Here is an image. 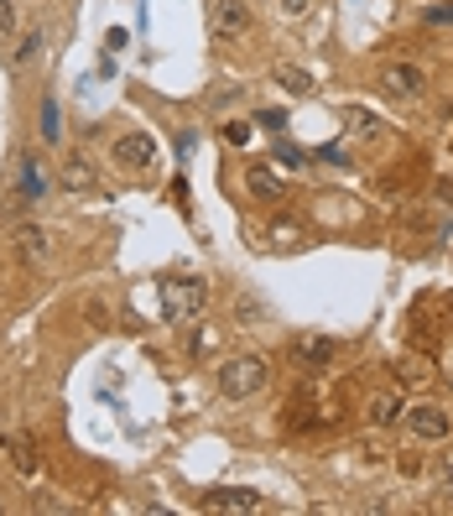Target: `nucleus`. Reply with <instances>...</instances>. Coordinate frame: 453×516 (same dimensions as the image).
<instances>
[{"label": "nucleus", "instance_id": "nucleus-17", "mask_svg": "<svg viewBox=\"0 0 453 516\" xmlns=\"http://www.w3.org/2000/svg\"><path fill=\"white\" fill-rule=\"evenodd\" d=\"M344 121H350L354 136H380V121L370 115V110H344Z\"/></svg>", "mask_w": 453, "mask_h": 516}, {"label": "nucleus", "instance_id": "nucleus-3", "mask_svg": "<svg viewBox=\"0 0 453 516\" xmlns=\"http://www.w3.org/2000/svg\"><path fill=\"white\" fill-rule=\"evenodd\" d=\"M251 5H245V0H214V5H209V32H214V37H219V42H240V37H245V32H251Z\"/></svg>", "mask_w": 453, "mask_h": 516}, {"label": "nucleus", "instance_id": "nucleus-29", "mask_svg": "<svg viewBox=\"0 0 453 516\" xmlns=\"http://www.w3.org/2000/svg\"><path fill=\"white\" fill-rule=\"evenodd\" d=\"M438 198H443V204H453V177H438Z\"/></svg>", "mask_w": 453, "mask_h": 516}, {"label": "nucleus", "instance_id": "nucleus-27", "mask_svg": "<svg viewBox=\"0 0 453 516\" xmlns=\"http://www.w3.org/2000/svg\"><path fill=\"white\" fill-rule=\"evenodd\" d=\"M126 42H130V37H126V32H120V26H115V32L104 37V48H110V52H120V48H126Z\"/></svg>", "mask_w": 453, "mask_h": 516}, {"label": "nucleus", "instance_id": "nucleus-21", "mask_svg": "<svg viewBox=\"0 0 453 516\" xmlns=\"http://www.w3.org/2000/svg\"><path fill=\"white\" fill-rule=\"evenodd\" d=\"M42 136L58 141V104H52V99H42Z\"/></svg>", "mask_w": 453, "mask_h": 516}, {"label": "nucleus", "instance_id": "nucleus-2", "mask_svg": "<svg viewBox=\"0 0 453 516\" xmlns=\"http://www.w3.org/2000/svg\"><path fill=\"white\" fill-rule=\"evenodd\" d=\"M266 381H271V370H266V360H261V355H235V360H225V366H219V392H225L229 402H245V396H255Z\"/></svg>", "mask_w": 453, "mask_h": 516}, {"label": "nucleus", "instance_id": "nucleus-25", "mask_svg": "<svg viewBox=\"0 0 453 516\" xmlns=\"http://www.w3.org/2000/svg\"><path fill=\"white\" fill-rule=\"evenodd\" d=\"M428 22L449 26V22H453V0H449V5H432V11H428Z\"/></svg>", "mask_w": 453, "mask_h": 516}, {"label": "nucleus", "instance_id": "nucleus-20", "mask_svg": "<svg viewBox=\"0 0 453 516\" xmlns=\"http://www.w3.org/2000/svg\"><path fill=\"white\" fill-rule=\"evenodd\" d=\"M37 52H42V32H26V42L16 48V63H31Z\"/></svg>", "mask_w": 453, "mask_h": 516}, {"label": "nucleus", "instance_id": "nucleus-19", "mask_svg": "<svg viewBox=\"0 0 453 516\" xmlns=\"http://www.w3.org/2000/svg\"><path fill=\"white\" fill-rule=\"evenodd\" d=\"M16 37V0H0V42Z\"/></svg>", "mask_w": 453, "mask_h": 516}, {"label": "nucleus", "instance_id": "nucleus-12", "mask_svg": "<svg viewBox=\"0 0 453 516\" xmlns=\"http://www.w3.org/2000/svg\"><path fill=\"white\" fill-rule=\"evenodd\" d=\"M16 256L22 261H48V230H37V224H26V230H16Z\"/></svg>", "mask_w": 453, "mask_h": 516}, {"label": "nucleus", "instance_id": "nucleus-11", "mask_svg": "<svg viewBox=\"0 0 453 516\" xmlns=\"http://www.w3.org/2000/svg\"><path fill=\"white\" fill-rule=\"evenodd\" d=\"M63 188H74V194H100V172L89 167V157L63 162Z\"/></svg>", "mask_w": 453, "mask_h": 516}, {"label": "nucleus", "instance_id": "nucleus-18", "mask_svg": "<svg viewBox=\"0 0 453 516\" xmlns=\"http://www.w3.org/2000/svg\"><path fill=\"white\" fill-rule=\"evenodd\" d=\"M271 162H281V167H292V172H298V167H307V157H302V147H292V141H281Z\"/></svg>", "mask_w": 453, "mask_h": 516}, {"label": "nucleus", "instance_id": "nucleus-23", "mask_svg": "<svg viewBox=\"0 0 453 516\" xmlns=\"http://www.w3.org/2000/svg\"><path fill=\"white\" fill-rule=\"evenodd\" d=\"M255 121L266 125V131H287V115H281V110H261Z\"/></svg>", "mask_w": 453, "mask_h": 516}, {"label": "nucleus", "instance_id": "nucleus-1", "mask_svg": "<svg viewBox=\"0 0 453 516\" xmlns=\"http://www.w3.org/2000/svg\"><path fill=\"white\" fill-rule=\"evenodd\" d=\"M203 303H209V287H203V276H162V282H156V313H162L167 323L199 319Z\"/></svg>", "mask_w": 453, "mask_h": 516}, {"label": "nucleus", "instance_id": "nucleus-7", "mask_svg": "<svg viewBox=\"0 0 453 516\" xmlns=\"http://www.w3.org/2000/svg\"><path fill=\"white\" fill-rule=\"evenodd\" d=\"M333 355H339V344L328 339V334H298V339H292V360L307 366V370H328Z\"/></svg>", "mask_w": 453, "mask_h": 516}, {"label": "nucleus", "instance_id": "nucleus-26", "mask_svg": "<svg viewBox=\"0 0 453 516\" xmlns=\"http://www.w3.org/2000/svg\"><path fill=\"white\" fill-rule=\"evenodd\" d=\"M396 465H402V475H422V459H417V454H402Z\"/></svg>", "mask_w": 453, "mask_h": 516}, {"label": "nucleus", "instance_id": "nucleus-5", "mask_svg": "<svg viewBox=\"0 0 453 516\" xmlns=\"http://www.w3.org/2000/svg\"><path fill=\"white\" fill-rule=\"evenodd\" d=\"M110 157H115L120 167L141 172V167H151V162H156V141H151L147 131H126V136H115V147H110Z\"/></svg>", "mask_w": 453, "mask_h": 516}, {"label": "nucleus", "instance_id": "nucleus-13", "mask_svg": "<svg viewBox=\"0 0 453 516\" xmlns=\"http://www.w3.org/2000/svg\"><path fill=\"white\" fill-rule=\"evenodd\" d=\"M245 188H251L255 198H287V183H281L271 167H251L245 172Z\"/></svg>", "mask_w": 453, "mask_h": 516}, {"label": "nucleus", "instance_id": "nucleus-28", "mask_svg": "<svg viewBox=\"0 0 453 516\" xmlns=\"http://www.w3.org/2000/svg\"><path fill=\"white\" fill-rule=\"evenodd\" d=\"M281 11H287V16H302V11H307V5H313V0H277Z\"/></svg>", "mask_w": 453, "mask_h": 516}, {"label": "nucleus", "instance_id": "nucleus-8", "mask_svg": "<svg viewBox=\"0 0 453 516\" xmlns=\"http://www.w3.org/2000/svg\"><path fill=\"white\" fill-rule=\"evenodd\" d=\"M261 495L251 485H219V491H203V511H255Z\"/></svg>", "mask_w": 453, "mask_h": 516}, {"label": "nucleus", "instance_id": "nucleus-10", "mask_svg": "<svg viewBox=\"0 0 453 516\" xmlns=\"http://www.w3.org/2000/svg\"><path fill=\"white\" fill-rule=\"evenodd\" d=\"M365 418H370V428H396V422L406 418V402L396 392H380V396H370Z\"/></svg>", "mask_w": 453, "mask_h": 516}, {"label": "nucleus", "instance_id": "nucleus-15", "mask_svg": "<svg viewBox=\"0 0 453 516\" xmlns=\"http://www.w3.org/2000/svg\"><path fill=\"white\" fill-rule=\"evenodd\" d=\"M396 381H406V386H422V381H432V366L422 360V355H406L402 366H396Z\"/></svg>", "mask_w": 453, "mask_h": 516}, {"label": "nucleus", "instance_id": "nucleus-30", "mask_svg": "<svg viewBox=\"0 0 453 516\" xmlns=\"http://www.w3.org/2000/svg\"><path fill=\"white\" fill-rule=\"evenodd\" d=\"M0 511H5V506H0Z\"/></svg>", "mask_w": 453, "mask_h": 516}, {"label": "nucleus", "instance_id": "nucleus-6", "mask_svg": "<svg viewBox=\"0 0 453 516\" xmlns=\"http://www.w3.org/2000/svg\"><path fill=\"white\" fill-rule=\"evenodd\" d=\"M406 422H412V433L428 443H443L453 433V418L443 407H432V402H417V407H406Z\"/></svg>", "mask_w": 453, "mask_h": 516}, {"label": "nucleus", "instance_id": "nucleus-24", "mask_svg": "<svg viewBox=\"0 0 453 516\" xmlns=\"http://www.w3.org/2000/svg\"><path fill=\"white\" fill-rule=\"evenodd\" d=\"M318 162H333V167H350V157H344L339 147H324V151H318Z\"/></svg>", "mask_w": 453, "mask_h": 516}, {"label": "nucleus", "instance_id": "nucleus-14", "mask_svg": "<svg viewBox=\"0 0 453 516\" xmlns=\"http://www.w3.org/2000/svg\"><path fill=\"white\" fill-rule=\"evenodd\" d=\"M48 194V177L37 167V157H22V198H42Z\"/></svg>", "mask_w": 453, "mask_h": 516}, {"label": "nucleus", "instance_id": "nucleus-9", "mask_svg": "<svg viewBox=\"0 0 453 516\" xmlns=\"http://www.w3.org/2000/svg\"><path fill=\"white\" fill-rule=\"evenodd\" d=\"M5 454H11V465H16L22 480H37V475H42V454H37V443L26 439V433H11V439H5Z\"/></svg>", "mask_w": 453, "mask_h": 516}, {"label": "nucleus", "instance_id": "nucleus-22", "mask_svg": "<svg viewBox=\"0 0 453 516\" xmlns=\"http://www.w3.org/2000/svg\"><path fill=\"white\" fill-rule=\"evenodd\" d=\"M225 141H229V147H245V141H251V125H240V121H225Z\"/></svg>", "mask_w": 453, "mask_h": 516}, {"label": "nucleus", "instance_id": "nucleus-4", "mask_svg": "<svg viewBox=\"0 0 453 516\" xmlns=\"http://www.w3.org/2000/svg\"><path fill=\"white\" fill-rule=\"evenodd\" d=\"M380 89L391 99H422L428 95V74L417 63H386L380 68Z\"/></svg>", "mask_w": 453, "mask_h": 516}, {"label": "nucleus", "instance_id": "nucleus-16", "mask_svg": "<svg viewBox=\"0 0 453 516\" xmlns=\"http://www.w3.org/2000/svg\"><path fill=\"white\" fill-rule=\"evenodd\" d=\"M277 84H281V89H287V95H313V78H307V74H302V68H277Z\"/></svg>", "mask_w": 453, "mask_h": 516}]
</instances>
